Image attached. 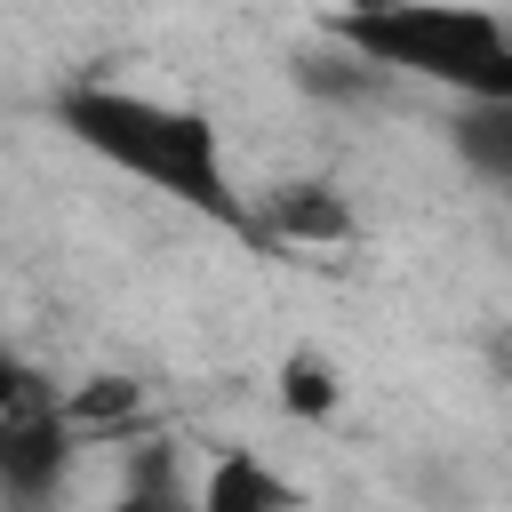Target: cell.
Wrapping results in <instances>:
<instances>
[{
    "mask_svg": "<svg viewBox=\"0 0 512 512\" xmlns=\"http://www.w3.org/2000/svg\"><path fill=\"white\" fill-rule=\"evenodd\" d=\"M56 120L80 152H96L104 168L184 200L192 216L208 224H232L248 216L240 184H232V160H224V136L208 112L176 104V96H152V88H120V80H72L56 96Z\"/></svg>",
    "mask_w": 512,
    "mask_h": 512,
    "instance_id": "obj_1",
    "label": "cell"
},
{
    "mask_svg": "<svg viewBox=\"0 0 512 512\" xmlns=\"http://www.w3.org/2000/svg\"><path fill=\"white\" fill-rule=\"evenodd\" d=\"M328 40L384 80H424L456 104H512V16L496 8H352L328 16Z\"/></svg>",
    "mask_w": 512,
    "mask_h": 512,
    "instance_id": "obj_2",
    "label": "cell"
},
{
    "mask_svg": "<svg viewBox=\"0 0 512 512\" xmlns=\"http://www.w3.org/2000/svg\"><path fill=\"white\" fill-rule=\"evenodd\" d=\"M240 232L248 240H272V248H352V200L336 192V184H320V176H296V184H272V192H256L248 200V216H240Z\"/></svg>",
    "mask_w": 512,
    "mask_h": 512,
    "instance_id": "obj_3",
    "label": "cell"
},
{
    "mask_svg": "<svg viewBox=\"0 0 512 512\" xmlns=\"http://www.w3.org/2000/svg\"><path fill=\"white\" fill-rule=\"evenodd\" d=\"M296 504H304L296 480H280V464H264L256 448H224V456H208L200 496H192V512H296Z\"/></svg>",
    "mask_w": 512,
    "mask_h": 512,
    "instance_id": "obj_4",
    "label": "cell"
},
{
    "mask_svg": "<svg viewBox=\"0 0 512 512\" xmlns=\"http://www.w3.org/2000/svg\"><path fill=\"white\" fill-rule=\"evenodd\" d=\"M56 416L72 432V448L80 440H128L144 424V384L136 376H80V384L56 392Z\"/></svg>",
    "mask_w": 512,
    "mask_h": 512,
    "instance_id": "obj_5",
    "label": "cell"
},
{
    "mask_svg": "<svg viewBox=\"0 0 512 512\" xmlns=\"http://www.w3.org/2000/svg\"><path fill=\"white\" fill-rule=\"evenodd\" d=\"M448 144H456V160H464L480 184L512 192V104H456Z\"/></svg>",
    "mask_w": 512,
    "mask_h": 512,
    "instance_id": "obj_6",
    "label": "cell"
},
{
    "mask_svg": "<svg viewBox=\"0 0 512 512\" xmlns=\"http://www.w3.org/2000/svg\"><path fill=\"white\" fill-rule=\"evenodd\" d=\"M272 392H280V408L288 416H304V424H320V416H336L344 408V368L328 360V352H288L280 368H272Z\"/></svg>",
    "mask_w": 512,
    "mask_h": 512,
    "instance_id": "obj_7",
    "label": "cell"
},
{
    "mask_svg": "<svg viewBox=\"0 0 512 512\" xmlns=\"http://www.w3.org/2000/svg\"><path fill=\"white\" fill-rule=\"evenodd\" d=\"M296 80L312 88V96H328V104H360V96H376L384 88V72H368L352 48H320V56H296Z\"/></svg>",
    "mask_w": 512,
    "mask_h": 512,
    "instance_id": "obj_8",
    "label": "cell"
},
{
    "mask_svg": "<svg viewBox=\"0 0 512 512\" xmlns=\"http://www.w3.org/2000/svg\"><path fill=\"white\" fill-rule=\"evenodd\" d=\"M56 392H64V384H48L32 360L0 352V424H32V416H56Z\"/></svg>",
    "mask_w": 512,
    "mask_h": 512,
    "instance_id": "obj_9",
    "label": "cell"
},
{
    "mask_svg": "<svg viewBox=\"0 0 512 512\" xmlns=\"http://www.w3.org/2000/svg\"><path fill=\"white\" fill-rule=\"evenodd\" d=\"M184 496H168V480H144V488H128V496H112V504H96V512H176ZM64 512V504H56Z\"/></svg>",
    "mask_w": 512,
    "mask_h": 512,
    "instance_id": "obj_10",
    "label": "cell"
}]
</instances>
